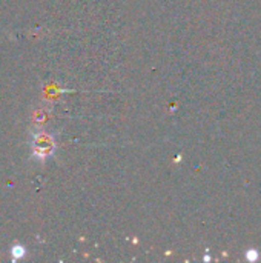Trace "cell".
Wrapping results in <instances>:
<instances>
[{
    "instance_id": "1",
    "label": "cell",
    "mask_w": 261,
    "mask_h": 263,
    "mask_svg": "<svg viewBox=\"0 0 261 263\" xmlns=\"http://www.w3.org/2000/svg\"><path fill=\"white\" fill-rule=\"evenodd\" d=\"M31 151L32 156L37 160H45L48 157H51L55 151V142L54 137L48 133H37L32 137L31 142Z\"/></svg>"
},
{
    "instance_id": "2",
    "label": "cell",
    "mask_w": 261,
    "mask_h": 263,
    "mask_svg": "<svg viewBox=\"0 0 261 263\" xmlns=\"http://www.w3.org/2000/svg\"><path fill=\"white\" fill-rule=\"evenodd\" d=\"M11 253H12L14 259H22V257H23V254H25V250H23V247H18V245H17V247H14V248H12V251H11Z\"/></svg>"
}]
</instances>
